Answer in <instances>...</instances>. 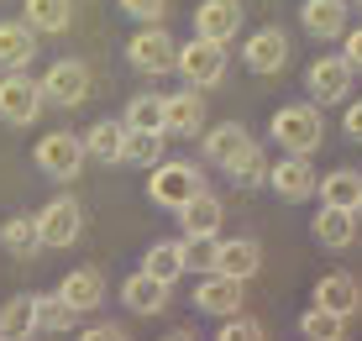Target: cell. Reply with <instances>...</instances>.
Masks as SVG:
<instances>
[{
    "instance_id": "23",
    "label": "cell",
    "mask_w": 362,
    "mask_h": 341,
    "mask_svg": "<svg viewBox=\"0 0 362 341\" xmlns=\"http://www.w3.org/2000/svg\"><path fill=\"white\" fill-rule=\"evenodd\" d=\"M320 205L331 210H362V173L357 168H336V173H320Z\"/></svg>"
},
{
    "instance_id": "3",
    "label": "cell",
    "mask_w": 362,
    "mask_h": 341,
    "mask_svg": "<svg viewBox=\"0 0 362 341\" xmlns=\"http://www.w3.org/2000/svg\"><path fill=\"white\" fill-rule=\"evenodd\" d=\"M127 63L147 79H163V74H179V42L163 27H136L127 37Z\"/></svg>"
},
{
    "instance_id": "28",
    "label": "cell",
    "mask_w": 362,
    "mask_h": 341,
    "mask_svg": "<svg viewBox=\"0 0 362 341\" xmlns=\"http://www.w3.org/2000/svg\"><path fill=\"white\" fill-rule=\"evenodd\" d=\"M0 247H6L11 258H37V247H42L37 216H11L6 226H0Z\"/></svg>"
},
{
    "instance_id": "44",
    "label": "cell",
    "mask_w": 362,
    "mask_h": 341,
    "mask_svg": "<svg viewBox=\"0 0 362 341\" xmlns=\"http://www.w3.org/2000/svg\"><path fill=\"white\" fill-rule=\"evenodd\" d=\"M0 341H6V336H0Z\"/></svg>"
},
{
    "instance_id": "24",
    "label": "cell",
    "mask_w": 362,
    "mask_h": 341,
    "mask_svg": "<svg viewBox=\"0 0 362 341\" xmlns=\"http://www.w3.org/2000/svg\"><path fill=\"white\" fill-rule=\"evenodd\" d=\"M263 268V247L252 242V236H236V242H221V258H216V273H226V279H252V273Z\"/></svg>"
},
{
    "instance_id": "17",
    "label": "cell",
    "mask_w": 362,
    "mask_h": 341,
    "mask_svg": "<svg viewBox=\"0 0 362 341\" xmlns=\"http://www.w3.org/2000/svg\"><path fill=\"white\" fill-rule=\"evenodd\" d=\"M315 305L341 315V320H352V315L362 310V289H357L352 273H320L315 279Z\"/></svg>"
},
{
    "instance_id": "6",
    "label": "cell",
    "mask_w": 362,
    "mask_h": 341,
    "mask_svg": "<svg viewBox=\"0 0 362 341\" xmlns=\"http://www.w3.org/2000/svg\"><path fill=\"white\" fill-rule=\"evenodd\" d=\"M352 79H357V69H352V63H346L341 53L315 58V63H310V74H305L310 105H341L346 90H352Z\"/></svg>"
},
{
    "instance_id": "40",
    "label": "cell",
    "mask_w": 362,
    "mask_h": 341,
    "mask_svg": "<svg viewBox=\"0 0 362 341\" xmlns=\"http://www.w3.org/2000/svg\"><path fill=\"white\" fill-rule=\"evenodd\" d=\"M79 341H132V336L121 331V325H90V331H84Z\"/></svg>"
},
{
    "instance_id": "18",
    "label": "cell",
    "mask_w": 362,
    "mask_h": 341,
    "mask_svg": "<svg viewBox=\"0 0 362 341\" xmlns=\"http://www.w3.org/2000/svg\"><path fill=\"white\" fill-rule=\"evenodd\" d=\"M142 273H153L158 284H179L184 273H189V242L184 236H173V242H153L147 247V258H142Z\"/></svg>"
},
{
    "instance_id": "31",
    "label": "cell",
    "mask_w": 362,
    "mask_h": 341,
    "mask_svg": "<svg viewBox=\"0 0 362 341\" xmlns=\"http://www.w3.org/2000/svg\"><path fill=\"white\" fill-rule=\"evenodd\" d=\"M121 121L127 132H163V95H136Z\"/></svg>"
},
{
    "instance_id": "26",
    "label": "cell",
    "mask_w": 362,
    "mask_h": 341,
    "mask_svg": "<svg viewBox=\"0 0 362 341\" xmlns=\"http://www.w3.org/2000/svg\"><path fill=\"white\" fill-rule=\"evenodd\" d=\"M121 299H127V310H132V315H158V310L168 305V284H158L153 273L136 268L132 279L121 284Z\"/></svg>"
},
{
    "instance_id": "39",
    "label": "cell",
    "mask_w": 362,
    "mask_h": 341,
    "mask_svg": "<svg viewBox=\"0 0 362 341\" xmlns=\"http://www.w3.org/2000/svg\"><path fill=\"white\" fill-rule=\"evenodd\" d=\"M341 132L352 137V142H362V100H352V105H346V116H341Z\"/></svg>"
},
{
    "instance_id": "16",
    "label": "cell",
    "mask_w": 362,
    "mask_h": 341,
    "mask_svg": "<svg viewBox=\"0 0 362 341\" xmlns=\"http://www.w3.org/2000/svg\"><path fill=\"white\" fill-rule=\"evenodd\" d=\"M242 63L252 74H279L284 63H289V37H284L279 27H257L252 37H247V47H242Z\"/></svg>"
},
{
    "instance_id": "36",
    "label": "cell",
    "mask_w": 362,
    "mask_h": 341,
    "mask_svg": "<svg viewBox=\"0 0 362 341\" xmlns=\"http://www.w3.org/2000/svg\"><path fill=\"white\" fill-rule=\"evenodd\" d=\"M121 11L136 21V27H158L163 21V11H168V0H116Z\"/></svg>"
},
{
    "instance_id": "30",
    "label": "cell",
    "mask_w": 362,
    "mask_h": 341,
    "mask_svg": "<svg viewBox=\"0 0 362 341\" xmlns=\"http://www.w3.org/2000/svg\"><path fill=\"white\" fill-rule=\"evenodd\" d=\"M299 336H305V341H341L346 336V320H341V315H331V310H320V305H310L305 315H299Z\"/></svg>"
},
{
    "instance_id": "20",
    "label": "cell",
    "mask_w": 362,
    "mask_h": 341,
    "mask_svg": "<svg viewBox=\"0 0 362 341\" xmlns=\"http://www.w3.org/2000/svg\"><path fill=\"white\" fill-rule=\"evenodd\" d=\"M37 58V32L27 21H0V69L6 74H27V63Z\"/></svg>"
},
{
    "instance_id": "25",
    "label": "cell",
    "mask_w": 362,
    "mask_h": 341,
    "mask_svg": "<svg viewBox=\"0 0 362 341\" xmlns=\"http://www.w3.org/2000/svg\"><path fill=\"white\" fill-rule=\"evenodd\" d=\"M127 121H95L84 132V153L100 158V163H127Z\"/></svg>"
},
{
    "instance_id": "22",
    "label": "cell",
    "mask_w": 362,
    "mask_h": 341,
    "mask_svg": "<svg viewBox=\"0 0 362 341\" xmlns=\"http://www.w3.org/2000/svg\"><path fill=\"white\" fill-rule=\"evenodd\" d=\"M310 236H315L320 247L341 252V247H352V242H357V216H352V210H331V205H320V216L310 221Z\"/></svg>"
},
{
    "instance_id": "13",
    "label": "cell",
    "mask_w": 362,
    "mask_h": 341,
    "mask_svg": "<svg viewBox=\"0 0 362 341\" xmlns=\"http://www.w3.org/2000/svg\"><path fill=\"white\" fill-rule=\"evenodd\" d=\"M236 32H242V0H205V6H194V37L226 47Z\"/></svg>"
},
{
    "instance_id": "10",
    "label": "cell",
    "mask_w": 362,
    "mask_h": 341,
    "mask_svg": "<svg viewBox=\"0 0 362 341\" xmlns=\"http://www.w3.org/2000/svg\"><path fill=\"white\" fill-rule=\"evenodd\" d=\"M346 16H352V0H305L299 6V27L315 37V42H341L352 32Z\"/></svg>"
},
{
    "instance_id": "35",
    "label": "cell",
    "mask_w": 362,
    "mask_h": 341,
    "mask_svg": "<svg viewBox=\"0 0 362 341\" xmlns=\"http://www.w3.org/2000/svg\"><path fill=\"white\" fill-rule=\"evenodd\" d=\"M216 341H268V331H263V320H252V315H231V320H221V336Z\"/></svg>"
},
{
    "instance_id": "2",
    "label": "cell",
    "mask_w": 362,
    "mask_h": 341,
    "mask_svg": "<svg viewBox=\"0 0 362 341\" xmlns=\"http://www.w3.org/2000/svg\"><path fill=\"white\" fill-rule=\"evenodd\" d=\"M326 137V121H320V105L299 100V105H279L273 110V142L284 147L289 158H310Z\"/></svg>"
},
{
    "instance_id": "29",
    "label": "cell",
    "mask_w": 362,
    "mask_h": 341,
    "mask_svg": "<svg viewBox=\"0 0 362 341\" xmlns=\"http://www.w3.org/2000/svg\"><path fill=\"white\" fill-rule=\"evenodd\" d=\"M74 6L69 0H27V27L32 32H69Z\"/></svg>"
},
{
    "instance_id": "43",
    "label": "cell",
    "mask_w": 362,
    "mask_h": 341,
    "mask_svg": "<svg viewBox=\"0 0 362 341\" xmlns=\"http://www.w3.org/2000/svg\"><path fill=\"white\" fill-rule=\"evenodd\" d=\"M357 221H362V210H357Z\"/></svg>"
},
{
    "instance_id": "34",
    "label": "cell",
    "mask_w": 362,
    "mask_h": 341,
    "mask_svg": "<svg viewBox=\"0 0 362 341\" xmlns=\"http://www.w3.org/2000/svg\"><path fill=\"white\" fill-rule=\"evenodd\" d=\"M37 305H42V331H74L79 325V310L64 294H37Z\"/></svg>"
},
{
    "instance_id": "9",
    "label": "cell",
    "mask_w": 362,
    "mask_h": 341,
    "mask_svg": "<svg viewBox=\"0 0 362 341\" xmlns=\"http://www.w3.org/2000/svg\"><path fill=\"white\" fill-rule=\"evenodd\" d=\"M42 95H47V105H64V110L84 105V100H90V69L74 63V58H58L53 69L42 74Z\"/></svg>"
},
{
    "instance_id": "1",
    "label": "cell",
    "mask_w": 362,
    "mask_h": 341,
    "mask_svg": "<svg viewBox=\"0 0 362 341\" xmlns=\"http://www.w3.org/2000/svg\"><path fill=\"white\" fill-rule=\"evenodd\" d=\"M199 189H205V173H199L194 163H184V158H163L158 168H147V200H153L158 210H173V216H179Z\"/></svg>"
},
{
    "instance_id": "27",
    "label": "cell",
    "mask_w": 362,
    "mask_h": 341,
    "mask_svg": "<svg viewBox=\"0 0 362 341\" xmlns=\"http://www.w3.org/2000/svg\"><path fill=\"white\" fill-rule=\"evenodd\" d=\"M58 294H64L79 315H84V310H100V305H105V279H100L95 268H74L69 279L58 284Z\"/></svg>"
},
{
    "instance_id": "14",
    "label": "cell",
    "mask_w": 362,
    "mask_h": 341,
    "mask_svg": "<svg viewBox=\"0 0 362 341\" xmlns=\"http://www.w3.org/2000/svg\"><path fill=\"white\" fill-rule=\"evenodd\" d=\"M221 221H226V205H221V195L199 189L189 205L179 210V236H184V242H199V236H221Z\"/></svg>"
},
{
    "instance_id": "4",
    "label": "cell",
    "mask_w": 362,
    "mask_h": 341,
    "mask_svg": "<svg viewBox=\"0 0 362 341\" xmlns=\"http://www.w3.org/2000/svg\"><path fill=\"white\" fill-rule=\"evenodd\" d=\"M179 79L189 84V90H210V84H221V79H226V47L205 42V37L179 42Z\"/></svg>"
},
{
    "instance_id": "12",
    "label": "cell",
    "mask_w": 362,
    "mask_h": 341,
    "mask_svg": "<svg viewBox=\"0 0 362 341\" xmlns=\"http://www.w3.org/2000/svg\"><path fill=\"white\" fill-rule=\"evenodd\" d=\"M242 279H226V273H205L199 279V289H194V305L205 310V315H216V320H231V315H242Z\"/></svg>"
},
{
    "instance_id": "38",
    "label": "cell",
    "mask_w": 362,
    "mask_h": 341,
    "mask_svg": "<svg viewBox=\"0 0 362 341\" xmlns=\"http://www.w3.org/2000/svg\"><path fill=\"white\" fill-rule=\"evenodd\" d=\"M341 58H346V63H352V69L362 74V27H352V32L341 37Z\"/></svg>"
},
{
    "instance_id": "21",
    "label": "cell",
    "mask_w": 362,
    "mask_h": 341,
    "mask_svg": "<svg viewBox=\"0 0 362 341\" xmlns=\"http://www.w3.org/2000/svg\"><path fill=\"white\" fill-rule=\"evenodd\" d=\"M37 331H42V305H37V294L6 299V310H0V336L6 341H27Z\"/></svg>"
},
{
    "instance_id": "19",
    "label": "cell",
    "mask_w": 362,
    "mask_h": 341,
    "mask_svg": "<svg viewBox=\"0 0 362 341\" xmlns=\"http://www.w3.org/2000/svg\"><path fill=\"white\" fill-rule=\"evenodd\" d=\"M163 132H179V137L205 132V100H199V90H173L163 100Z\"/></svg>"
},
{
    "instance_id": "41",
    "label": "cell",
    "mask_w": 362,
    "mask_h": 341,
    "mask_svg": "<svg viewBox=\"0 0 362 341\" xmlns=\"http://www.w3.org/2000/svg\"><path fill=\"white\" fill-rule=\"evenodd\" d=\"M158 341H194V331H168V336H158Z\"/></svg>"
},
{
    "instance_id": "42",
    "label": "cell",
    "mask_w": 362,
    "mask_h": 341,
    "mask_svg": "<svg viewBox=\"0 0 362 341\" xmlns=\"http://www.w3.org/2000/svg\"><path fill=\"white\" fill-rule=\"evenodd\" d=\"M352 6H362V0H352Z\"/></svg>"
},
{
    "instance_id": "5",
    "label": "cell",
    "mask_w": 362,
    "mask_h": 341,
    "mask_svg": "<svg viewBox=\"0 0 362 341\" xmlns=\"http://www.w3.org/2000/svg\"><path fill=\"white\" fill-rule=\"evenodd\" d=\"M42 105H47L42 79H32V74H6V79H0V121L32 126L42 116Z\"/></svg>"
},
{
    "instance_id": "33",
    "label": "cell",
    "mask_w": 362,
    "mask_h": 341,
    "mask_svg": "<svg viewBox=\"0 0 362 341\" xmlns=\"http://www.w3.org/2000/svg\"><path fill=\"white\" fill-rule=\"evenodd\" d=\"M268 173H273V163H268L263 147L252 142V147H247V158L231 168V184H236V189H257V184H268Z\"/></svg>"
},
{
    "instance_id": "15",
    "label": "cell",
    "mask_w": 362,
    "mask_h": 341,
    "mask_svg": "<svg viewBox=\"0 0 362 341\" xmlns=\"http://www.w3.org/2000/svg\"><path fill=\"white\" fill-rule=\"evenodd\" d=\"M247 147H252V137H247L242 121H221L205 132V163H216V168H236V163L247 158Z\"/></svg>"
},
{
    "instance_id": "7",
    "label": "cell",
    "mask_w": 362,
    "mask_h": 341,
    "mask_svg": "<svg viewBox=\"0 0 362 341\" xmlns=\"http://www.w3.org/2000/svg\"><path fill=\"white\" fill-rule=\"evenodd\" d=\"M37 168H42L47 173V179H74V173H79L84 168V158H90V153H84V137H74V132H47L42 137V142H37Z\"/></svg>"
},
{
    "instance_id": "37",
    "label": "cell",
    "mask_w": 362,
    "mask_h": 341,
    "mask_svg": "<svg viewBox=\"0 0 362 341\" xmlns=\"http://www.w3.org/2000/svg\"><path fill=\"white\" fill-rule=\"evenodd\" d=\"M216 258H221V236H199V242H189V268L216 273Z\"/></svg>"
},
{
    "instance_id": "11",
    "label": "cell",
    "mask_w": 362,
    "mask_h": 341,
    "mask_svg": "<svg viewBox=\"0 0 362 341\" xmlns=\"http://www.w3.org/2000/svg\"><path fill=\"white\" fill-rule=\"evenodd\" d=\"M268 189L279 200H289V205H299V200H310L320 189V173H315L310 158H289V153H284L279 163H273V173H268Z\"/></svg>"
},
{
    "instance_id": "8",
    "label": "cell",
    "mask_w": 362,
    "mask_h": 341,
    "mask_svg": "<svg viewBox=\"0 0 362 341\" xmlns=\"http://www.w3.org/2000/svg\"><path fill=\"white\" fill-rule=\"evenodd\" d=\"M37 226H42V247H74L84 231V210L74 195H53L37 210Z\"/></svg>"
},
{
    "instance_id": "32",
    "label": "cell",
    "mask_w": 362,
    "mask_h": 341,
    "mask_svg": "<svg viewBox=\"0 0 362 341\" xmlns=\"http://www.w3.org/2000/svg\"><path fill=\"white\" fill-rule=\"evenodd\" d=\"M163 142H168V132H132L127 137V163L158 168V163H163Z\"/></svg>"
}]
</instances>
